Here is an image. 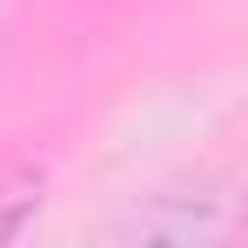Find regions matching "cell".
<instances>
[{
    "instance_id": "obj_1",
    "label": "cell",
    "mask_w": 248,
    "mask_h": 248,
    "mask_svg": "<svg viewBox=\"0 0 248 248\" xmlns=\"http://www.w3.org/2000/svg\"><path fill=\"white\" fill-rule=\"evenodd\" d=\"M34 208H41V181H14V188L0 195V242H14Z\"/></svg>"
}]
</instances>
